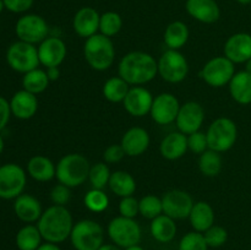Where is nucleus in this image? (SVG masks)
Masks as SVG:
<instances>
[{
    "label": "nucleus",
    "mask_w": 251,
    "mask_h": 250,
    "mask_svg": "<svg viewBox=\"0 0 251 250\" xmlns=\"http://www.w3.org/2000/svg\"><path fill=\"white\" fill-rule=\"evenodd\" d=\"M119 76L129 85H144L158 74V61L145 51H130L124 55L118 66Z\"/></svg>",
    "instance_id": "f257e3e1"
},
{
    "label": "nucleus",
    "mask_w": 251,
    "mask_h": 250,
    "mask_svg": "<svg viewBox=\"0 0 251 250\" xmlns=\"http://www.w3.org/2000/svg\"><path fill=\"white\" fill-rule=\"evenodd\" d=\"M37 227L46 242L59 244L70 238L74 227L73 216L65 206L53 205L43 211Z\"/></svg>",
    "instance_id": "f03ea898"
},
{
    "label": "nucleus",
    "mask_w": 251,
    "mask_h": 250,
    "mask_svg": "<svg viewBox=\"0 0 251 250\" xmlns=\"http://www.w3.org/2000/svg\"><path fill=\"white\" fill-rule=\"evenodd\" d=\"M90 169V162L83 154L70 153L58 162L55 176L60 184L69 188H76L87 180Z\"/></svg>",
    "instance_id": "7ed1b4c3"
},
{
    "label": "nucleus",
    "mask_w": 251,
    "mask_h": 250,
    "mask_svg": "<svg viewBox=\"0 0 251 250\" xmlns=\"http://www.w3.org/2000/svg\"><path fill=\"white\" fill-rule=\"evenodd\" d=\"M83 54L88 65L97 71H104L113 65L115 59V48L112 39L102 33L86 39Z\"/></svg>",
    "instance_id": "20e7f679"
},
{
    "label": "nucleus",
    "mask_w": 251,
    "mask_h": 250,
    "mask_svg": "<svg viewBox=\"0 0 251 250\" xmlns=\"http://www.w3.org/2000/svg\"><path fill=\"white\" fill-rule=\"evenodd\" d=\"M70 240L76 250H98L104 244V230L96 221H78L74 225Z\"/></svg>",
    "instance_id": "39448f33"
},
{
    "label": "nucleus",
    "mask_w": 251,
    "mask_h": 250,
    "mask_svg": "<svg viewBox=\"0 0 251 250\" xmlns=\"http://www.w3.org/2000/svg\"><path fill=\"white\" fill-rule=\"evenodd\" d=\"M206 136L208 149L220 153L226 152L232 149L237 141V125L229 118H218L210 125Z\"/></svg>",
    "instance_id": "423d86ee"
},
{
    "label": "nucleus",
    "mask_w": 251,
    "mask_h": 250,
    "mask_svg": "<svg viewBox=\"0 0 251 250\" xmlns=\"http://www.w3.org/2000/svg\"><path fill=\"white\" fill-rule=\"evenodd\" d=\"M6 61L12 70L26 74L38 68L39 56L38 48L34 44L17 41L7 48Z\"/></svg>",
    "instance_id": "0eeeda50"
},
{
    "label": "nucleus",
    "mask_w": 251,
    "mask_h": 250,
    "mask_svg": "<svg viewBox=\"0 0 251 250\" xmlns=\"http://www.w3.org/2000/svg\"><path fill=\"white\" fill-rule=\"evenodd\" d=\"M107 232L110 240L120 248L136 245L141 240V228L134 218L123 216L113 218L108 225Z\"/></svg>",
    "instance_id": "6e6552de"
},
{
    "label": "nucleus",
    "mask_w": 251,
    "mask_h": 250,
    "mask_svg": "<svg viewBox=\"0 0 251 250\" xmlns=\"http://www.w3.org/2000/svg\"><path fill=\"white\" fill-rule=\"evenodd\" d=\"M26 181V172L19 164L6 163L0 166V199H16L24 194Z\"/></svg>",
    "instance_id": "1a4fd4ad"
},
{
    "label": "nucleus",
    "mask_w": 251,
    "mask_h": 250,
    "mask_svg": "<svg viewBox=\"0 0 251 250\" xmlns=\"http://www.w3.org/2000/svg\"><path fill=\"white\" fill-rule=\"evenodd\" d=\"M15 33L19 41L37 44L48 37L49 26L46 20L36 14H26L17 20Z\"/></svg>",
    "instance_id": "9d476101"
},
{
    "label": "nucleus",
    "mask_w": 251,
    "mask_h": 250,
    "mask_svg": "<svg viewBox=\"0 0 251 250\" xmlns=\"http://www.w3.org/2000/svg\"><path fill=\"white\" fill-rule=\"evenodd\" d=\"M189 73L188 60L179 50L168 49L158 60V74L163 80L171 83H178L185 80Z\"/></svg>",
    "instance_id": "9b49d317"
},
{
    "label": "nucleus",
    "mask_w": 251,
    "mask_h": 250,
    "mask_svg": "<svg viewBox=\"0 0 251 250\" xmlns=\"http://www.w3.org/2000/svg\"><path fill=\"white\" fill-rule=\"evenodd\" d=\"M234 63L226 56H216L202 68L200 76L211 87H223L230 82L234 76Z\"/></svg>",
    "instance_id": "f8f14e48"
},
{
    "label": "nucleus",
    "mask_w": 251,
    "mask_h": 250,
    "mask_svg": "<svg viewBox=\"0 0 251 250\" xmlns=\"http://www.w3.org/2000/svg\"><path fill=\"white\" fill-rule=\"evenodd\" d=\"M163 213L173 220H184L190 216L194 201L190 194L184 190H171L162 198Z\"/></svg>",
    "instance_id": "ddd939ff"
},
{
    "label": "nucleus",
    "mask_w": 251,
    "mask_h": 250,
    "mask_svg": "<svg viewBox=\"0 0 251 250\" xmlns=\"http://www.w3.org/2000/svg\"><path fill=\"white\" fill-rule=\"evenodd\" d=\"M203 120H205V110L202 105L200 103L190 100L180 105L176 123L179 131L185 135H190L200 130Z\"/></svg>",
    "instance_id": "4468645a"
},
{
    "label": "nucleus",
    "mask_w": 251,
    "mask_h": 250,
    "mask_svg": "<svg viewBox=\"0 0 251 250\" xmlns=\"http://www.w3.org/2000/svg\"><path fill=\"white\" fill-rule=\"evenodd\" d=\"M180 104L178 98L172 93H161L153 100L151 108V117L157 124L168 125L176 122Z\"/></svg>",
    "instance_id": "2eb2a0df"
},
{
    "label": "nucleus",
    "mask_w": 251,
    "mask_h": 250,
    "mask_svg": "<svg viewBox=\"0 0 251 250\" xmlns=\"http://www.w3.org/2000/svg\"><path fill=\"white\" fill-rule=\"evenodd\" d=\"M153 100L154 98L147 88L135 86L129 90L126 97L123 100V104L130 115L141 118L151 112Z\"/></svg>",
    "instance_id": "dca6fc26"
},
{
    "label": "nucleus",
    "mask_w": 251,
    "mask_h": 250,
    "mask_svg": "<svg viewBox=\"0 0 251 250\" xmlns=\"http://www.w3.org/2000/svg\"><path fill=\"white\" fill-rule=\"evenodd\" d=\"M39 63L43 66L54 68L59 66L66 56V46L59 37H47L38 47Z\"/></svg>",
    "instance_id": "f3484780"
},
{
    "label": "nucleus",
    "mask_w": 251,
    "mask_h": 250,
    "mask_svg": "<svg viewBox=\"0 0 251 250\" xmlns=\"http://www.w3.org/2000/svg\"><path fill=\"white\" fill-rule=\"evenodd\" d=\"M225 56L234 64L247 63L251 58V34L239 32L227 39Z\"/></svg>",
    "instance_id": "a211bd4d"
},
{
    "label": "nucleus",
    "mask_w": 251,
    "mask_h": 250,
    "mask_svg": "<svg viewBox=\"0 0 251 250\" xmlns=\"http://www.w3.org/2000/svg\"><path fill=\"white\" fill-rule=\"evenodd\" d=\"M100 15L96 9L91 6L81 7L77 10L73 20L74 31L82 38H90L95 36L100 29Z\"/></svg>",
    "instance_id": "6ab92c4d"
},
{
    "label": "nucleus",
    "mask_w": 251,
    "mask_h": 250,
    "mask_svg": "<svg viewBox=\"0 0 251 250\" xmlns=\"http://www.w3.org/2000/svg\"><path fill=\"white\" fill-rule=\"evenodd\" d=\"M185 9L193 19L202 24H215L221 17V9L216 0H186Z\"/></svg>",
    "instance_id": "aec40b11"
},
{
    "label": "nucleus",
    "mask_w": 251,
    "mask_h": 250,
    "mask_svg": "<svg viewBox=\"0 0 251 250\" xmlns=\"http://www.w3.org/2000/svg\"><path fill=\"white\" fill-rule=\"evenodd\" d=\"M10 108L12 115L17 119H31L38 110V100L36 95L28 91H17L10 100Z\"/></svg>",
    "instance_id": "412c9836"
},
{
    "label": "nucleus",
    "mask_w": 251,
    "mask_h": 250,
    "mask_svg": "<svg viewBox=\"0 0 251 250\" xmlns=\"http://www.w3.org/2000/svg\"><path fill=\"white\" fill-rule=\"evenodd\" d=\"M14 212L22 222L33 223L38 222L43 211H42L41 202L34 196L29 194H21L15 199Z\"/></svg>",
    "instance_id": "4be33fe9"
},
{
    "label": "nucleus",
    "mask_w": 251,
    "mask_h": 250,
    "mask_svg": "<svg viewBox=\"0 0 251 250\" xmlns=\"http://www.w3.org/2000/svg\"><path fill=\"white\" fill-rule=\"evenodd\" d=\"M120 145L124 149L126 156H141L150 146V135L142 127H131L124 134Z\"/></svg>",
    "instance_id": "5701e85b"
},
{
    "label": "nucleus",
    "mask_w": 251,
    "mask_h": 250,
    "mask_svg": "<svg viewBox=\"0 0 251 250\" xmlns=\"http://www.w3.org/2000/svg\"><path fill=\"white\" fill-rule=\"evenodd\" d=\"M159 151L164 158L174 161L185 154L188 151V136L183 132H171L161 142Z\"/></svg>",
    "instance_id": "b1692460"
},
{
    "label": "nucleus",
    "mask_w": 251,
    "mask_h": 250,
    "mask_svg": "<svg viewBox=\"0 0 251 250\" xmlns=\"http://www.w3.org/2000/svg\"><path fill=\"white\" fill-rule=\"evenodd\" d=\"M189 220H190L191 227L196 232L205 233L208 228L215 225V211L208 202L199 201L194 203Z\"/></svg>",
    "instance_id": "393cba45"
},
{
    "label": "nucleus",
    "mask_w": 251,
    "mask_h": 250,
    "mask_svg": "<svg viewBox=\"0 0 251 250\" xmlns=\"http://www.w3.org/2000/svg\"><path fill=\"white\" fill-rule=\"evenodd\" d=\"M229 92L233 100L243 105L251 103V74L239 71L234 74L229 82Z\"/></svg>",
    "instance_id": "a878e982"
},
{
    "label": "nucleus",
    "mask_w": 251,
    "mask_h": 250,
    "mask_svg": "<svg viewBox=\"0 0 251 250\" xmlns=\"http://www.w3.org/2000/svg\"><path fill=\"white\" fill-rule=\"evenodd\" d=\"M56 166L46 156H34L27 163V173L37 181H49L55 176Z\"/></svg>",
    "instance_id": "bb28decb"
},
{
    "label": "nucleus",
    "mask_w": 251,
    "mask_h": 250,
    "mask_svg": "<svg viewBox=\"0 0 251 250\" xmlns=\"http://www.w3.org/2000/svg\"><path fill=\"white\" fill-rule=\"evenodd\" d=\"M151 234L157 242L169 243L176 238V220L167 215H159L151 222Z\"/></svg>",
    "instance_id": "cd10ccee"
},
{
    "label": "nucleus",
    "mask_w": 251,
    "mask_h": 250,
    "mask_svg": "<svg viewBox=\"0 0 251 250\" xmlns=\"http://www.w3.org/2000/svg\"><path fill=\"white\" fill-rule=\"evenodd\" d=\"M108 185H109L110 190L120 198L132 196V194L136 190V181H135L134 176L124 171H117L110 174Z\"/></svg>",
    "instance_id": "c85d7f7f"
},
{
    "label": "nucleus",
    "mask_w": 251,
    "mask_h": 250,
    "mask_svg": "<svg viewBox=\"0 0 251 250\" xmlns=\"http://www.w3.org/2000/svg\"><path fill=\"white\" fill-rule=\"evenodd\" d=\"M189 39V28L184 22L174 21L167 26L164 31V43L169 49L179 50Z\"/></svg>",
    "instance_id": "c756f323"
},
{
    "label": "nucleus",
    "mask_w": 251,
    "mask_h": 250,
    "mask_svg": "<svg viewBox=\"0 0 251 250\" xmlns=\"http://www.w3.org/2000/svg\"><path fill=\"white\" fill-rule=\"evenodd\" d=\"M42 234L37 225H24L16 234V247L19 250H37L42 244Z\"/></svg>",
    "instance_id": "7c9ffc66"
},
{
    "label": "nucleus",
    "mask_w": 251,
    "mask_h": 250,
    "mask_svg": "<svg viewBox=\"0 0 251 250\" xmlns=\"http://www.w3.org/2000/svg\"><path fill=\"white\" fill-rule=\"evenodd\" d=\"M49 81L50 80H49L48 75H47V71L37 68L24 74L22 86H24V90L37 96L39 93L44 92L48 88Z\"/></svg>",
    "instance_id": "2f4dec72"
},
{
    "label": "nucleus",
    "mask_w": 251,
    "mask_h": 250,
    "mask_svg": "<svg viewBox=\"0 0 251 250\" xmlns=\"http://www.w3.org/2000/svg\"><path fill=\"white\" fill-rule=\"evenodd\" d=\"M129 83L120 76L108 78L103 85V96L113 103L123 102L129 92Z\"/></svg>",
    "instance_id": "473e14b6"
},
{
    "label": "nucleus",
    "mask_w": 251,
    "mask_h": 250,
    "mask_svg": "<svg viewBox=\"0 0 251 250\" xmlns=\"http://www.w3.org/2000/svg\"><path fill=\"white\" fill-rule=\"evenodd\" d=\"M199 168L200 172L206 176H216L222 171V157L220 152L213 150H206L200 154L199 158Z\"/></svg>",
    "instance_id": "72a5a7b5"
},
{
    "label": "nucleus",
    "mask_w": 251,
    "mask_h": 250,
    "mask_svg": "<svg viewBox=\"0 0 251 250\" xmlns=\"http://www.w3.org/2000/svg\"><path fill=\"white\" fill-rule=\"evenodd\" d=\"M123 27V20L118 12L107 11L100 15V31L107 37H113L120 32Z\"/></svg>",
    "instance_id": "f704fd0d"
},
{
    "label": "nucleus",
    "mask_w": 251,
    "mask_h": 250,
    "mask_svg": "<svg viewBox=\"0 0 251 250\" xmlns=\"http://www.w3.org/2000/svg\"><path fill=\"white\" fill-rule=\"evenodd\" d=\"M139 211L145 218H149V220H153V218L158 217L159 215L163 213L162 199L154 195L144 196L139 201Z\"/></svg>",
    "instance_id": "c9c22d12"
},
{
    "label": "nucleus",
    "mask_w": 251,
    "mask_h": 250,
    "mask_svg": "<svg viewBox=\"0 0 251 250\" xmlns=\"http://www.w3.org/2000/svg\"><path fill=\"white\" fill-rule=\"evenodd\" d=\"M110 171L108 166L103 162L96 163L91 167L90 175H88V180H90L91 185L93 189H103L108 185L110 179Z\"/></svg>",
    "instance_id": "e433bc0d"
},
{
    "label": "nucleus",
    "mask_w": 251,
    "mask_h": 250,
    "mask_svg": "<svg viewBox=\"0 0 251 250\" xmlns=\"http://www.w3.org/2000/svg\"><path fill=\"white\" fill-rule=\"evenodd\" d=\"M85 206L92 212H103L109 205V199L107 194L100 189H92L86 194Z\"/></svg>",
    "instance_id": "4c0bfd02"
},
{
    "label": "nucleus",
    "mask_w": 251,
    "mask_h": 250,
    "mask_svg": "<svg viewBox=\"0 0 251 250\" xmlns=\"http://www.w3.org/2000/svg\"><path fill=\"white\" fill-rule=\"evenodd\" d=\"M179 250H208L203 233L189 232L181 238L179 243Z\"/></svg>",
    "instance_id": "58836bf2"
},
{
    "label": "nucleus",
    "mask_w": 251,
    "mask_h": 250,
    "mask_svg": "<svg viewBox=\"0 0 251 250\" xmlns=\"http://www.w3.org/2000/svg\"><path fill=\"white\" fill-rule=\"evenodd\" d=\"M206 243H207L208 248H220L227 242L228 233L221 225H213L212 227L208 228L205 233H203Z\"/></svg>",
    "instance_id": "ea45409f"
},
{
    "label": "nucleus",
    "mask_w": 251,
    "mask_h": 250,
    "mask_svg": "<svg viewBox=\"0 0 251 250\" xmlns=\"http://www.w3.org/2000/svg\"><path fill=\"white\" fill-rule=\"evenodd\" d=\"M188 149L196 154H201L208 149L207 136L205 132L196 131L188 136Z\"/></svg>",
    "instance_id": "a19ab883"
},
{
    "label": "nucleus",
    "mask_w": 251,
    "mask_h": 250,
    "mask_svg": "<svg viewBox=\"0 0 251 250\" xmlns=\"http://www.w3.org/2000/svg\"><path fill=\"white\" fill-rule=\"evenodd\" d=\"M119 212L120 216L126 218H135L139 211V200L134 198V196H126L123 198L119 203Z\"/></svg>",
    "instance_id": "79ce46f5"
},
{
    "label": "nucleus",
    "mask_w": 251,
    "mask_h": 250,
    "mask_svg": "<svg viewBox=\"0 0 251 250\" xmlns=\"http://www.w3.org/2000/svg\"><path fill=\"white\" fill-rule=\"evenodd\" d=\"M50 199L51 201H53L54 205L65 206L71 199L70 188L64 185V184L59 183L58 185H55L53 189H51Z\"/></svg>",
    "instance_id": "37998d69"
},
{
    "label": "nucleus",
    "mask_w": 251,
    "mask_h": 250,
    "mask_svg": "<svg viewBox=\"0 0 251 250\" xmlns=\"http://www.w3.org/2000/svg\"><path fill=\"white\" fill-rule=\"evenodd\" d=\"M5 5V9L9 10L14 14H24L28 11L33 5L34 0H2Z\"/></svg>",
    "instance_id": "c03bdc74"
},
{
    "label": "nucleus",
    "mask_w": 251,
    "mask_h": 250,
    "mask_svg": "<svg viewBox=\"0 0 251 250\" xmlns=\"http://www.w3.org/2000/svg\"><path fill=\"white\" fill-rule=\"evenodd\" d=\"M125 156V151L122 145H110L103 153V159L107 163H118Z\"/></svg>",
    "instance_id": "a18cd8bd"
},
{
    "label": "nucleus",
    "mask_w": 251,
    "mask_h": 250,
    "mask_svg": "<svg viewBox=\"0 0 251 250\" xmlns=\"http://www.w3.org/2000/svg\"><path fill=\"white\" fill-rule=\"evenodd\" d=\"M11 108H10V102L6 98L0 96V131L5 129V126L9 123L10 117H11Z\"/></svg>",
    "instance_id": "49530a36"
},
{
    "label": "nucleus",
    "mask_w": 251,
    "mask_h": 250,
    "mask_svg": "<svg viewBox=\"0 0 251 250\" xmlns=\"http://www.w3.org/2000/svg\"><path fill=\"white\" fill-rule=\"evenodd\" d=\"M47 75H48L49 80L50 81L58 80L59 76H60V70H59V66H54V68L47 69Z\"/></svg>",
    "instance_id": "de8ad7c7"
},
{
    "label": "nucleus",
    "mask_w": 251,
    "mask_h": 250,
    "mask_svg": "<svg viewBox=\"0 0 251 250\" xmlns=\"http://www.w3.org/2000/svg\"><path fill=\"white\" fill-rule=\"evenodd\" d=\"M37 250H61V249L58 247V244L47 242V243H43V244L39 245V248Z\"/></svg>",
    "instance_id": "09e8293b"
},
{
    "label": "nucleus",
    "mask_w": 251,
    "mask_h": 250,
    "mask_svg": "<svg viewBox=\"0 0 251 250\" xmlns=\"http://www.w3.org/2000/svg\"><path fill=\"white\" fill-rule=\"evenodd\" d=\"M98 250H120V247L115 244H103Z\"/></svg>",
    "instance_id": "8fccbe9b"
},
{
    "label": "nucleus",
    "mask_w": 251,
    "mask_h": 250,
    "mask_svg": "<svg viewBox=\"0 0 251 250\" xmlns=\"http://www.w3.org/2000/svg\"><path fill=\"white\" fill-rule=\"evenodd\" d=\"M125 250H145V249L142 247H140L139 244H136V245H131V247L129 248H125Z\"/></svg>",
    "instance_id": "3c124183"
},
{
    "label": "nucleus",
    "mask_w": 251,
    "mask_h": 250,
    "mask_svg": "<svg viewBox=\"0 0 251 250\" xmlns=\"http://www.w3.org/2000/svg\"><path fill=\"white\" fill-rule=\"evenodd\" d=\"M245 71H248V73L251 74V58L247 61V63H245Z\"/></svg>",
    "instance_id": "603ef678"
},
{
    "label": "nucleus",
    "mask_w": 251,
    "mask_h": 250,
    "mask_svg": "<svg viewBox=\"0 0 251 250\" xmlns=\"http://www.w3.org/2000/svg\"><path fill=\"white\" fill-rule=\"evenodd\" d=\"M4 146H5L4 139H2V136L0 135V154H1L2 151H4Z\"/></svg>",
    "instance_id": "864d4df0"
},
{
    "label": "nucleus",
    "mask_w": 251,
    "mask_h": 250,
    "mask_svg": "<svg viewBox=\"0 0 251 250\" xmlns=\"http://www.w3.org/2000/svg\"><path fill=\"white\" fill-rule=\"evenodd\" d=\"M237 1L242 5H250L251 4V0H237Z\"/></svg>",
    "instance_id": "5fc2aeb1"
},
{
    "label": "nucleus",
    "mask_w": 251,
    "mask_h": 250,
    "mask_svg": "<svg viewBox=\"0 0 251 250\" xmlns=\"http://www.w3.org/2000/svg\"><path fill=\"white\" fill-rule=\"evenodd\" d=\"M5 9V5H4V1L2 0H0V14L2 12V10Z\"/></svg>",
    "instance_id": "6e6d98bb"
},
{
    "label": "nucleus",
    "mask_w": 251,
    "mask_h": 250,
    "mask_svg": "<svg viewBox=\"0 0 251 250\" xmlns=\"http://www.w3.org/2000/svg\"><path fill=\"white\" fill-rule=\"evenodd\" d=\"M250 9H251V4H250Z\"/></svg>",
    "instance_id": "4d7b16f0"
}]
</instances>
